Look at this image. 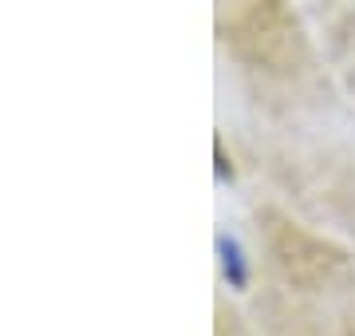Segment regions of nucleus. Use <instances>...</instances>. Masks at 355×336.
Masks as SVG:
<instances>
[{
  "instance_id": "obj_1",
  "label": "nucleus",
  "mask_w": 355,
  "mask_h": 336,
  "mask_svg": "<svg viewBox=\"0 0 355 336\" xmlns=\"http://www.w3.org/2000/svg\"><path fill=\"white\" fill-rule=\"evenodd\" d=\"M217 258H221V273L233 289H245L249 285V265H245V253L237 246V237L229 233H217Z\"/></svg>"
},
{
  "instance_id": "obj_2",
  "label": "nucleus",
  "mask_w": 355,
  "mask_h": 336,
  "mask_svg": "<svg viewBox=\"0 0 355 336\" xmlns=\"http://www.w3.org/2000/svg\"><path fill=\"white\" fill-rule=\"evenodd\" d=\"M214 155H217V178L225 182L229 174H233V167H229V162H225V146H221V139L214 142Z\"/></svg>"
}]
</instances>
